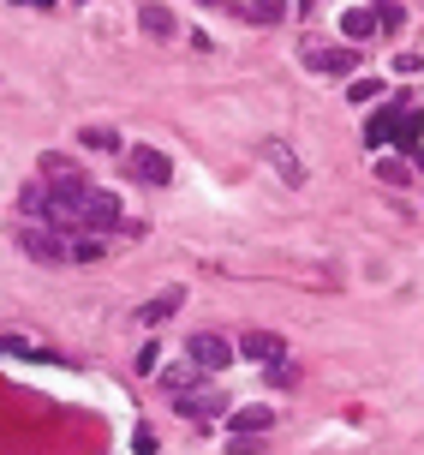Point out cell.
Returning <instances> with one entry per match:
<instances>
[{
  "instance_id": "1",
  "label": "cell",
  "mask_w": 424,
  "mask_h": 455,
  "mask_svg": "<svg viewBox=\"0 0 424 455\" xmlns=\"http://www.w3.org/2000/svg\"><path fill=\"white\" fill-rule=\"evenodd\" d=\"M90 192L96 186L84 180V174H60V180L48 186V210H43V222L60 234V228H78V210L90 204Z\"/></svg>"
},
{
  "instance_id": "2",
  "label": "cell",
  "mask_w": 424,
  "mask_h": 455,
  "mask_svg": "<svg viewBox=\"0 0 424 455\" xmlns=\"http://www.w3.org/2000/svg\"><path fill=\"white\" fill-rule=\"evenodd\" d=\"M185 360L198 365V371H227V365L239 360V347H233L227 336H216V330H203V336L185 341Z\"/></svg>"
},
{
  "instance_id": "3",
  "label": "cell",
  "mask_w": 424,
  "mask_h": 455,
  "mask_svg": "<svg viewBox=\"0 0 424 455\" xmlns=\"http://www.w3.org/2000/svg\"><path fill=\"white\" fill-rule=\"evenodd\" d=\"M126 168H132L137 186H168L174 180V162L161 156L156 144H132V150H126Z\"/></svg>"
},
{
  "instance_id": "4",
  "label": "cell",
  "mask_w": 424,
  "mask_h": 455,
  "mask_svg": "<svg viewBox=\"0 0 424 455\" xmlns=\"http://www.w3.org/2000/svg\"><path fill=\"white\" fill-rule=\"evenodd\" d=\"M19 251L30 258V264H67V240H60L54 228H43V222H30L19 234Z\"/></svg>"
},
{
  "instance_id": "5",
  "label": "cell",
  "mask_w": 424,
  "mask_h": 455,
  "mask_svg": "<svg viewBox=\"0 0 424 455\" xmlns=\"http://www.w3.org/2000/svg\"><path fill=\"white\" fill-rule=\"evenodd\" d=\"M78 228H84V234H96V240H102V234H114V228H120V198H114V192H90V204L78 210Z\"/></svg>"
},
{
  "instance_id": "6",
  "label": "cell",
  "mask_w": 424,
  "mask_h": 455,
  "mask_svg": "<svg viewBox=\"0 0 424 455\" xmlns=\"http://www.w3.org/2000/svg\"><path fill=\"white\" fill-rule=\"evenodd\" d=\"M305 67L329 72V78H353L358 72V48H311L305 43Z\"/></svg>"
},
{
  "instance_id": "7",
  "label": "cell",
  "mask_w": 424,
  "mask_h": 455,
  "mask_svg": "<svg viewBox=\"0 0 424 455\" xmlns=\"http://www.w3.org/2000/svg\"><path fill=\"white\" fill-rule=\"evenodd\" d=\"M174 408L185 413V419H222V413H233L222 389H192V395H179Z\"/></svg>"
},
{
  "instance_id": "8",
  "label": "cell",
  "mask_w": 424,
  "mask_h": 455,
  "mask_svg": "<svg viewBox=\"0 0 424 455\" xmlns=\"http://www.w3.org/2000/svg\"><path fill=\"white\" fill-rule=\"evenodd\" d=\"M263 156H269V168H275V174H281L287 186H305V162L293 156V144H287V138H269V144H263Z\"/></svg>"
},
{
  "instance_id": "9",
  "label": "cell",
  "mask_w": 424,
  "mask_h": 455,
  "mask_svg": "<svg viewBox=\"0 0 424 455\" xmlns=\"http://www.w3.org/2000/svg\"><path fill=\"white\" fill-rule=\"evenodd\" d=\"M239 354H246V360H257V365H281V354H287V341L275 336V330H251V336L239 341Z\"/></svg>"
},
{
  "instance_id": "10",
  "label": "cell",
  "mask_w": 424,
  "mask_h": 455,
  "mask_svg": "<svg viewBox=\"0 0 424 455\" xmlns=\"http://www.w3.org/2000/svg\"><path fill=\"white\" fill-rule=\"evenodd\" d=\"M227 426H233L239 437H257V432H269V426H275V413H269L263 402H251V408H233V413H227Z\"/></svg>"
},
{
  "instance_id": "11",
  "label": "cell",
  "mask_w": 424,
  "mask_h": 455,
  "mask_svg": "<svg viewBox=\"0 0 424 455\" xmlns=\"http://www.w3.org/2000/svg\"><path fill=\"white\" fill-rule=\"evenodd\" d=\"M389 138H401V108H382V114L365 120V144H371V150H382Z\"/></svg>"
},
{
  "instance_id": "12",
  "label": "cell",
  "mask_w": 424,
  "mask_h": 455,
  "mask_svg": "<svg viewBox=\"0 0 424 455\" xmlns=\"http://www.w3.org/2000/svg\"><path fill=\"white\" fill-rule=\"evenodd\" d=\"M137 12H144V36H156V43H168V36L179 30V24H174V12H168L161 0H150V6H137Z\"/></svg>"
},
{
  "instance_id": "13",
  "label": "cell",
  "mask_w": 424,
  "mask_h": 455,
  "mask_svg": "<svg viewBox=\"0 0 424 455\" xmlns=\"http://www.w3.org/2000/svg\"><path fill=\"white\" fill-rule=\"evenodd\" d=\"M156 378H161V389L179 402V395H192V389H198V365L185 360V365H168V371H156Z\"/></svg>"
},
{
  "instance_id": "14",
  "label": "cell",
  "mask_w": 424,
  "mask_h": 455,
  "mask_svg": "<svg viewBox=\"0 0 424 455\" xmlns=\"http://www.w3.org/2000/svg\"><path fill=\"white\" fill-rule=\"evenodd\" d=\"M179 299H185V288H161V294L150 299V306H144L137 318H144V323H161V318H174V312H179Z\"/></svg>"
},
{
  "instance_id": "15",
  "label": "cell",
  "mask_w": 424,
  "mask_h": 455,
  "mask_svg": "<svg viewBox=\"0 0 424 455\" xmlns=\"http://www.w3.org/2000/svg\"><path fill=\"white\" fill-rule=\"evenodd\" d=\"M341 30H347V43H365V36H377V12H371V6H353V12L341 19Z\"/></svg>"
},
{
  "instance_id": "16",
  "label": "cell",
  "mask_w": 424,
  "mask_h": 455,
  "mask_svg": "<svg viewBox=\"0 0 424 455\" xmlns=\"http://www.w3.org/2000/svg\"><path fill=\"white\" fill-rule=\"evenodd\" d=\"M246 19L251 24H281L287 19V0H246Z\"/></svg>"
},
{
  "instance_id": "17",
  "label": "cell",
  "mask_w": 424,
  "mask_h": 455,
  "mask_svg": "<svg viewBox=\"0 0 424 455\" xmlns=\"http://www.w3.org/2000/svg\"><path fill=\"white\" fill-rule=\"evenodd\" d=\"M19 210L30 216V222H43V210H48V186H36V180L19 186Z\"/></svg>"
},
{
  "instance_id": "18",
  "label": "cell",
  "mask_w": 424,
  "mask_h": 455,
  "mask_svg": "<svg viewBox=\"0 0 424 455\" xmlns=\"http://www.w3.org/2000/svg\"><path fill=\"white\" fill-rule=\"evenodd\" d=\"M419 138H424V108L401 102V144H419Z\"/></svg>"
},
{
  "instance_id": "19",
  "label": "cell",
  "mask_w": 424,
  "mask_h": 455,
  "mask_svg": "<svg viewBox=\"0 0 424 455\" xmlns=\"http://www.w3.org/2000/svg\"><path fill=\"white\" fill-rule=\"evenodd\" d=\"M67 258H78V264H96V258H102V240H96V234H78V240H67Z\"/></svg>"
},
{
  "instance_id": "20",
  "label": "cell",
  "mask_w": 424,
  "mask_h": 455,
  "mask_svg": "<svg viewBox=\"0 0 424 455\" xmlns=\"http://www.w3.org/2000/svg\"><path fill=\"white\" fill-rule=\"evenodd\" d=\"M377 180H389V186H406V180H412V168H406V162H395V156H382V162H377Z\"/></svg>"
},
{
  "instance_id": "21",
  "label": "cell",
  "mask_w": 424,
  "mask_h": 455,
  "mask_svg": "<svg viewBox=\"0 0 424 455\" xmlns=\"http://www.w3.org/2000/svg\"><path fill=\"white\" fill-rule=\"evenodd\" d=\"M84 150H120V132H108V126H84Z\"/></svg>"
},
{
  "instance_id": "22",
  "label": "cell",
  "mask_w": 424,
  "mask_h": 455,
  "mask_svg": "<svg viewBox=\"0 0 424 455\" xmlns=\"http://www.w3.org/2000/svg\"><path fill=\"white\" fill-rule=\"evenodd\" d=\"M371 12H377V30H401V6H395V0H377V6H371Z\"/></svg>"
},
{
  "instance_id": "23",
  "label": "cell",
  "mask_w": 424,
  "mask_h": 455,
  "mask_svg": "<svg viewBox=\"0 0 424 455\" xmlns=\"http://www.w3.org/2000/svg\"><path fill=\"white\" fill-rule=\"evenodd\" d=\"M347 96H353V102H377V96H382V78H353V91H347Z\"/></svg>"
},
{
  "instance_id": "24",
  "label": "cell",
  "mask_w": 424,
  "mask_h": 455,
  "mask_svg": "<svg viewBox=\"0 0 424 455\" xmlns=\"http://www.w3.org/2000/svg\"><path fill=\"white\" fill-rule=\"evenodd\" d=\"M132 450H137V455H156V432H150V426H137V437H132Z\"/></svg>"
},
{
  "instance_id": "25",
  "label": "cell",
  "mask_w": 424,
  "mask_h": 455,
  "mask_svg": "<svg viewBox=\"0 0 424 455\" xmlns=\"http://www.w3.org/2000/svg\"><path fill=\"white\" fill-rule=\"evenodd\" d=\"M30 6H43V12H48V6H54V0H30Z\"/></svg>"
},
{
  "instance_id": "26",
  "label": "cell",
  "mask_w": 424,
  "mask_h": 455,
  "mask_svg": "<svg viewBox=\"0 0 424 455\" xmlns=\"http://www.w3.org/2000/svg\"><path fill=\"white\" fill-rule=\"evenodd\" d=\"M305 6H311V0H305Z\"/></svg>"
}]
</instances>
